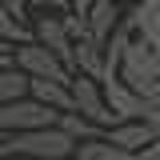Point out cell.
Returning a JSON list of instances; mask_svg holds the SVG:
<instances>
[{"label":"cell","mask_w":160,"mask_h":160,"mask_svg":"<svg viewBox=\"0 0 160 160\" xmlns=\"http://www.w3.org/2000/svg\"><path fill=\"white\" fill-rule=\"evenodd\" d=\"M116 76L124 80L128 88H136L140 96H148L160 84V44H148V40L132 36V44L124 48V60H120Z\"/></svg>","instance_id":"obj_2"},{"label":"cell","mask_w":160,"mask_h":160,"mask_svg":"<svg viewBox=\"0 0 160 160\" xmlns=\"http://www.w3.org/2000/svg\"><path fill=\"white\" fill-rule=\"evenodd\" d=\"M100 160H148V156H144V152H124V148H116V144H112Z\"/></svg>","instance_id":"obj_19"},{"label":"cell","mask_w":160,"mask_h":160,"mask_svg":"<svg viewBox=\"0 0 160 160\" xmlns=\"http://www.w3.org/2000/svg\"><path fill=\"white\" fill-rule=\"evenodd\" d=\"M76 140L64 128L48 124V128H24V132H8L0 140V160H56L72 156Z\"/></svg>","instance_id":"obj_1"},{"label":"cell","mask_w":160,"mask_h":160,"mask_svg":"<svg viewBox=\"0 0 160 160\" xmlns=\"http://www.w3.org/2000/svg\"><path fill=\"white\" fill-rule=\"evenodd\" d=\"M60 16H64V12H60ZM60 16H52V12H48V16H36L32 20V40L44 44L48 52H56V56L72 68V44H76V40L68 36V28H64ZM72 72H76V68H72Z\"/></svg>","instance_id":"obj_5"},{"label":"cell","mask_w":160,"mask_h":160,"mask_svg":"<svg viewBox=\"0 0 160 160\" xmlns=\"http://www.w3.org/2000/svg\"><path fill=\"white\" fill-rule=\"evenodd\" d=\"M120 28V8L112 4V0H96L92 4V12H88V40L92 44H108V36Z\"/></svg>","instance_id":"obj_9"},{"label":"cell","mask_w":160,"mask_h":160,"mask_svg":"<svg viewBox=\"0 0 160 160\" xmlns=\"http://www.w3.org/2000/svg\"><path fill=\"white\" fill-rule=\"evenodd\" d=\"M124 24L132 28V36L160 44V0H136V8L124 16Z\"/></svg>","instance_id":"obj_8"},{"label":"cell","mask_w":160,"mask_h":160,"mask_svg":"<svg viewBox=\"0 0 160 160\" xmlns=\"http://www.w3.org/2000/svg\"><path fill=\"white\" fill-rule=\"evenodd\" d=\"M92 4H96V0H68V12H76V16H88V12H92Z\"/></svg>","instance_id":"obj_20"},{"label":"cell","mask_w":160,"mask_h":160,"mask_svg":"<svg viewBox=\"0 0 160 160\" xmlns=\"http://www.w3.org/2000/svg\"><path fill=\"white\" fill-rule=\"evenodd\" d=\"M72 68H76V76L104 80V48L92 44L88 36H80L76 44H72Z\"/></svg>","instance_id":"obj_11"},{"label":"cell","mask_w":160,"mask_h":160,"mask_svg":"<svg viewBox=\"0 0 160 160\" xmlns=\"http://www.w3.org/2000/svg\"><path fill=\"white\" fill-rule=\"evenodd\" d=\"M104 88V100H108V108H112V116L124 124V120H140V112H144V96H140L136 88H128L124 80H104L100 84Z\"/></svg>","instance_id":"obj_6"},{"label":"cell","mask_w":160,"mask_h":160,"mask_svg":"<svg viewBox=\"0 0 160 160\" xmlns=\"http://www.w3.org/2000/svg\"><path fill=\"white\" fill-rule=\"evenodd\" d=\"M0 52H4V56H12V52H16V48H12V44H4V40H0Z\"/></svg>","instance_id":"obj_23"},{"label":"cell","mask_w":160,"mask_h":160,"mask_svg":"<svg viewBox=\"0 0 160 160\" xmlns=\"http://www.w3.org/2000/svg\"><path fill=\"white\" fill-rule=\"evenodd\" d=\"M112 4H120V0H112Z\"/></svg>","instance_id":"obj_26"},{"label":"cell","mask_w":160,"mask_h":160,"mask_svg":"<svg viewBox=\"0 0 160 160\" xmlns=\"http://www.w3.org/2000/svg\"><path fill=\"white\" fill-rule=\"evenodd\" d=\"M144 156H148V160H160V132H156V140L144 148Z\"/></svg>","instance_id":"obj_22"},{"label":"cell","mask_w":160,"mask_h":160,"mask_svg":"<svg viewBox=\"0 0 160 160\" xmlns=\"http://www.w3.org/2000/svg\"><path fill=\"white\" fill-rule=\"evenodd\" d=\"M28 96L40 100V104L52 108V112H72V88H68V84H56V80H32V76H28Z\"/></svg>","instance_id":"obj_10"},{"label":"cell","mask_w":160,"mask_h":160,"mask_svg":"<svg viewBox=\"0 0 160 160\" xmlns=\"http://www.w3.org/2000/svg\"><path fill=\"white\" fill-rule=\"evenodd\" d=\"M72 112H80V116H88L92 124H100V128H112V124H120L116 116H112V108H108V100H104V88H100V80L92 76H72Z\"/></svg>","instance_id":"obj_4"},{"label":"cell","mask_w":160,"mask_h":160,"mask_svg":"<svg viewBox=\"0 0 160 160\" xmlns=\"http://www.w3.org/2000/svg\"><path fill=\"white\" fill-rule=\"evenodd\" d=\"M20 96H28V76L20 72L16 64L0 68V104H8V100H20Z\"/></svg>","instance_id":"obj_14"},{"label":"cell","mask_w":160,"mask_h":160,"mask_svg":"<svg viewBox=\"0 0 160 160\" xmlns=\"http://www.w3.org/2000/svg\"><path fill=\"white\" fill-rule=\"evenodd\" d=\"M56 128H64L72 140H100L108 128H100V124H92L88 116H80V112H60L56 116Z\"/></svg>","instance_id":"obj_12"},{"label":"cell","mask_w":160,"mask_h":160,"mask_svg":"<svg viewBox=\"0 0 160 160\" xmlns=\"http://www.w3.org/2000/svg\"><path fill=\"white\" fill-rule=\"evenodd\" d=\"M0 40H4V44H12V48L32 40V24H28V20H20L16 12H8L4 4H0Z\"/></svg>","instance_id":"obj_13"},{"label":"cell","mask_w":160,"mask_h":160,"mask_svg":"<svg viewBox=\"0 0 160 160\" xmlns=\"http://www.w3.org/2000/svg\"><path fill=\"white\" fill-rule=\"evenodd\" d=\"M108 148H112V144H108L104 136H100V140H76L72 156H76V160H100L104 152H108Z\"/></svg>","instance_id":"obj_15"},{"label":"cell","mask_w":160,"mask_h":160,"mask_svg":"<svg viewBox=\"0 0 160 160\" xmlns=\"http://www.w3.org/2000/svg\"><path fill=\"white\" fill-rule=\"evenodd\" d=\"M64 28H68V36L72 40H80V36H88V16H76V12H64Z\"/></svg>","instance_id":"obj_18"},{"label":"cell","mask_w":160,"mask_h":160,"mask_svg":"<svg viewBox=\"0 0 160 160\" xmlns=\"http://www.w3.org/2000/svg\"><path fill=\"white\" fill-rule=\"evenodd\" d=\"M28 12H36V16H60V12H68V0H28Z\"/></svg>","instance_id":"obj_17"},{"label":"cell","mask_w":160,"mask_h":160,"mask_svg":"<svg viewBox=\"0 0 160 160\" xmlns=\"http://www.w3.org/2000/svg\"><path fill=\"white\" fill-rule=\"evenodd\" d=\"M8 64H12V56H4V52H0V68H8Z\"/></svg>","instance_id":"obj_24"},{"label":"cell","mask_w":160,"mask_h":160,"mask_svg":"<svg viewBox=\"0 0 160 160\" xmlns=\"http://www.w3.org/2000/svg\"><path fill=\"white\" fill-rule=\"evenodd\" d=\"M140 120H144V124H152V128L160 132V84L144 96V112H140Z\"/></svg>","instance_id":"obj_16"},{"label":"cell","mask_w":160,"mask_h":160,"mask_svg":"<svg viewBox=\"0 0 160 160\" xmlns=\"http://www.w3.org/2000/svg\"><path fill=\"white\" fill-rule=\"evenodd\" d=\"M108 144H116L124 152H144L152 140H156V128L152 124H144V120H124V124H112L108 132H104Z\"/></svg>","instance_id":"obj_7"},{"label":"cell","mask_w":160,"mask_h":160,"mask_svg":"<svg viewBox=\"0 0 160 160\" xmlns=\"http://www.w3.org/2000/svg\"><path fill=\"white\" fill-rule=\"evenodd\" d=\"M56 160H76V156H56Z\"/></svg>","instance_id":"obj_25"},{"label":"cell","mask_w":160,"mask_h":160,"mask_svg":"<svg viewBox=\"0 0 160 160\" xmlns=\"http://www.w3.org/2000/svg\"><path fill=\"white\" fill-rule=\"evenodd\" d=\"M0 4H4V8H8V12H16L20 20L28 16V0H0Z\"/></svg>","instance_id":"obj_21"},{"label":"cell","mask_w":160,"mask_h":160,"mask_svg":"<svg viewBox=\"0 0 160 160\" xmlns=\"http://www.w3.org/2000/svg\"><path fill=\"white\" fill-rule=\"evenodd\" d=\"M12 64H16L24 76L32 80H56V84H72V68L56 56V52H48L44 44L36 40H28V44H16V52H12Z\"/></svg>","instance_id":"obj_3"},{"label":"cell","mask_w":160,"mask_h":160,"mask_svg":"<svg viewBox=\"0 0 160 160\" xmlns=\"http://www.w3.org/2000/svg\"><path fill=\"white\" fill-rule=\"evenodd\" d=\"M0 140H4V132H0Z\"/></svg>","instance_id":"obj_27"}]
</instances>
